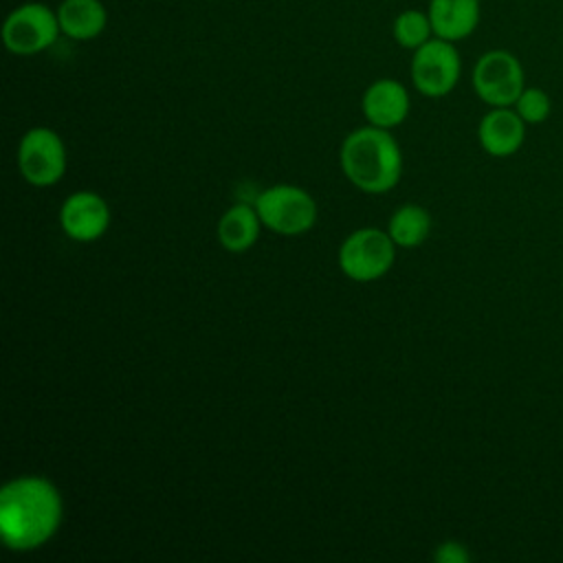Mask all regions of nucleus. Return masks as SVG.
Returning <instances> with one entry per match:
<instances>
[{"label":"nucleus","mask_w":563,"mask_h":563,"mask_svg":"<svg viewBox=\"0 0 563 563\" xmlns=\"http://www.w3.org/2000/svg\"><path fill=\"white\" fill-rule=\"evenodd\" d=\"M62 523L59 490L46 477L24 475L0 490V534L9 550L44 545Z\"/></svg>","instance_id":"nucleus-1"},{"label":"nucleus","mask_w":563,"mask_h":563,"mask_svg":"<svg viewBox=\"0 0 563 563\" xmlns=\"http://www.w3.org/2000/svg\"><path fill=\"white\" fill-rule=\"evenodd\" d=\"M341 169L361 191L385 194L400 180V147L389 130L369 123L345 136L341 145Z\"/></svg>","instance_id":"nucleus-2"},{"label":"nucleus","mask_w":563,"mask_h":563,"mask_svg":"<svg viewBox=\"0 0 563 563\" xmlns=\"http://www.w3.org/2000/svg\"><path fill=\"white\" fill-rule=\"evenodd\" d=\"M255 211L266 229L279 235H301L317 222V202L295 185H275L255 200Z\"/></svg>","instance_id":"nucleus-3"},{"label":"nucleus","mask_w":563,"mask_h":563,"mask_svg":"<svg viewBox=\"0 0 563 563\" xmlns=\"http://www.w3.org/2000/svg\"><path fill=\"white\" fill-rule=\"evenodd\" d=\"M473 90L490 108L515 106L526 88V73L519 57L506 48H493L479 55L473 66Z\"/></svg>","instance_id":"nucleus-4"},{"label":"nucleus","mask_w":563,"mask_h":563,"mask_svg":"<svg viewBox=\"0 0 563 563\" xmlns=\"http://www.w3.org/2000/svg\"><path fill=\"white\" fill-rule=\"evenodd\" d=\"M396 255V244L387 231L367 227L347 235L339 249V266L352 282H374L383 277Z\"/></svg>","instance_id":"nucleus-5"},{"label":"nucleus","mask_w":563,"mask_h":563,"mask_svg":"<svg viewBox=\"0 0 563 563\" xmlns=\"http://www.w3.org/2000/svg\"><path fill=\"white\" fill-rule=\"evenodd\" d=\"M62 33L57 11L44 2L15 7L2 24V42L13 55H35L55 44Z\"/></svg>","instance_id":"nucleus-6"},{"label":"nucleus","mask_w":563,"mask_h":563,"mask_svg":"<svg viewBox=\"0 0 563 563\" xmlns=\"http://www.w3.org/2000/svg\"><path fill=\"white\" fill-rule=\"evenodd\" d=\"M462 59L455 42L431 37L411 57V81L424 97H446L460 81Z\"/></svg>","instance_id":"nucleus-7"},{"label":"nucleus","mask_w":563,"mask_h":563,"mask_svg":"<svg viewBox=\"0 0 563 563\" xmlns=\"http://www.w3.org/2000/svg\"><path fill=\"white\" fill-rule=\"evenodd\" d=\"M18 167L26 183L35 187L55 185L66 172V150L51 128L29 130L18 147Z\"/></svg>","instance_id":"nucleus-8"},{"label":"nucleus","mask_w":563,"mask_h":563,"mask_svg":"<svg viewBox=\"0 0 563 563\" xmlns=\"http://www.w3.org/2000/svg\"><path fill=\"white\" fill-rule=\"evenodd\" d=\"M59 222L68 238L92 242L101 238L110 224V209L95 191H75L59 209Z\"/></svg>","instance_id":"nucleus-9"},{"label":"nucleus","mask_w":563,"mask_h":563,"mask_svg":"<svg viewBox=\"0 0 563 563\" xmlns=\"http://www.w3.org/2000/svg\"><path fill=\"white\" fill-rule=\"evenodd\" d=\"M526 121L517 114L512 106L490 108L477 125V139L486 154L495 158H506L519 152L526 139Z\"/></svg>","instance_id":"nucleus-10"},{"label":"nucleus","mask_w":563,"mask_h":563,"mask_svg":"<svg viewBox=\"0 0 563 563\" xmlns=\"http://www.w3.org/2000/svg\"><path fill=\"white\" fill-rule=\"evenodd\" d=\"M361 108L372 125L391 130L409 114V92L396 79H376L363 92Z\"/></svg>","instance_id":"nucleus-11"},{"label":"nucleus","mask_w":563,"mask_h":563,"mask_svg":"<svg viewBox=\"0 0 563 563\" xmlns=\"http://www.w3.org/2000/svg\"><path fill=\"white\" fill-rule=\"evenodd\" d=\"M429 20L435 37L460 42L475 33L482 4L479 0H429Z\"/></svg>","instance_id":"nucleus-12"},{"label":"nucleus","mask_w":563,"mask_h":563,"mask_svg":"<svg viewBox=\"0 0 563 563\" xmlns=\"http://www.w3.org/2000/svg\"><path fill=\"white\" fill-rule=\"evenodd\" d=\"M55 11L62 33L70 40H95L108 24V11L101 0H62Z\"/></svg>","instance_id":"nucleus-13"},{"label":"nucleus","mask_w":563,"mask_h":563,"mask_svg":"<svg viewBox=\"0 0 563 563\" xmlns=\"http://www.w3.org/2000/svg\"><path fill=\"white\" fill-rule=\"evenodd\" d=\"M260 216L246 205H235L218 222V240L231 253L249 251L260 235Z\"/></svg>","instance_id":"nucleus-14"},{"label":"nucleus","mask_w":563,"mask_h":563,"mask_svg":"<svg viewBox=\"0 0 563 563\" xmlns=\"http://www.w3.org/2000/svg\"><path fill=\"white\" fill-rule=\"evenodd\" d=\"M431 231V216L420 205H402L389 218L387 233L396 246L413 249L427 240Z\"/></svg>","instance_id":"nucleus-15"},{"label":"nucleus","mask_w":563,"mask_h":563,"mask_svg":"<svg viewBox=\"0 0 563 563\" xmlns=\"http://www.w3.org/2000/svg\"><path fill=\"white\" fill-rule=\"evenodd\" d=\"M391 33H394V40L398 42V46L409 48V51L420 48L424 42H429L433 37L429 13L420 11V9H405L402 13L396 15V20L391 24Z\"/></svg>","instance_id":"nucleus-16"},{"label":"nucleus","mask_w":563,"mask_h":563,"mask_svg":"<svg viewBox=\"0 0 563 563\" xmlns=\"http://www.w3.org/2000/svg\"><path fill=\"white\" fill-rule=\"evenodd\" d=\"M517 114L528 123V125H539L550 119L552 114V99L543 88L537 86H526L521 95L517 97L515 106Z\"/></svg>","instance_id":"nucleus-17"},{"label":"nucleus","mask_w":563,"mask_h":563,"mask_svg":"<svg viewBox=\"0 0 563 563\" xmlns=\"http://www.w3.org/2000/svg\"><path fill=\"white\" fill-rule=\"evenodd\" d=\"M433 559L438 563H466L468 561V552L457 541H444L442 545H438Z\"/></svg>","instance_id":"nucleus-18"}]
</instances>
